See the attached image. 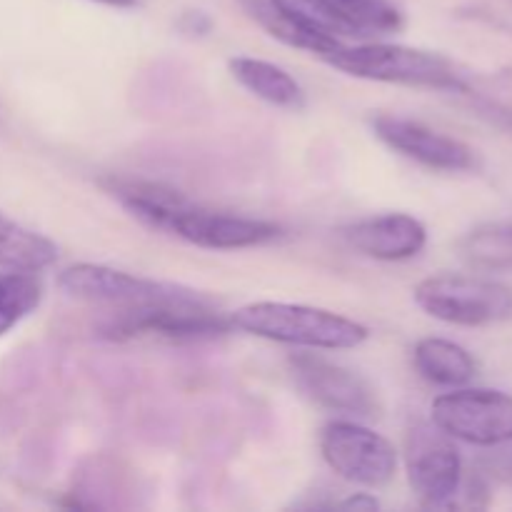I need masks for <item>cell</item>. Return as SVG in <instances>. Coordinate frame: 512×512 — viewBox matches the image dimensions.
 Instances as JSON below:
<instances>
[{"mask_svg":"<svg viewBox=\"0 0 512 512\" xmlns=\"http://www.w3.org/2000/svg\"><path fill=\"white\" fill-rule=\"evenodd\" d=\"M405 465L410 488L425 505H445L460 493L463 460L453 438L435 423L410 428L405 438Z\"/></svg>","mask_w":512,"mask_h":512,"instance_id":"7","label":"cell"},{"mask_svg":"<svg viewBox=\"0 0 512 512\" xmlns=\"http://www.w3.org/2000/svg\"><path fill=\"white\" fill-rule=\"evenodd\" d=\"M415 368L440 388H463L475 378V360L463 345L443 338H423L415 345Z\"/></svg>","mask_w":512,"mask_h":512,"instance_id":"14","label":"cell"},{"mask_svg":"<svg viewBox=\"0 0 512 512\" xmlns=\"http://www.w3.org/2000/svg\"><path fill=\"white\" fill-rule=\"evenodd\" d=\"M235 330L255 338L300 345L313 350H353L368 340L363 323L330 313L325 308L295 303H250L230 315Z\"/></svg>","mask_w":512,"mask_h":512,"instance_id":"1","label":"cell"},{"mask_svg":"<svg viewBox=\"0 0 512 512\" xmlns=\"http://www.w3.org/2000/svg\"><path fill=\"white\" fill-rule=\"evenodd\" d=\"M240 5H243L245 13H248L260 28H265L273 38L283 40V43L290 45V48L308 50V53L313 55H325L343 43V40L338 38L310 33V30L295 25L293 20H290L288 15L273 3V0H240Z\"/></svg>","mask_w":512,"mask_h":512,"instance_id":"17","label":"cell"},{"mask_svg":"<svg viewBox=\"0 0 512 512\" xmlns=\"http://www.w3.org/2000/svg\"><path fill=\"white\" fill-rule=\"evenodd\" d=\"M233 78L243 85L245 90L255 95V98L265 100V103L275 105V108L285 110H303L305 108V93L300 88L298 80L280 65L268 63L260 58H248V55H238L230 58L228 63Z\"/></svg>","mask_w":512,"mask_h":512,"instance_id":"13","label":"cell"},{"mask_svg":"<svg viewBox=\"0 0 512 512\" xmlns=\"http://www.w3.org/2000/svg\"><path fill=\"white\" fill-rule=\"evenodd\" d=\"M93 3L100 5H110V8H133L138 0H93Z\"/></svg>","mask_w":512,"mask_h":512,"instance_id":"23","label":"cell"},{"mask_svg":"<svg viewBox=\"0 0 512 512\" xmlns=\"http://www.w3.org/2000/svg\"><path fill=\"white\" fill-rule=\"evenodd\" d=\"M320 453L338 478L385 488L398 473V450L388 438L350 420H333L320 433Z\"/></svg>","mask_w":512,"mask_h":512,"instance_id":"5","label":"cell"},{"mask_svg":"<svg viewBox=\"0 0 512 512\" xmlns=\"http://www.w3.org/2000/svg\"><path fill=\"white\" fill-rule=\"evenodd\" d=\"M295 25L318 35H330V38H353V35H365L348 15L335 8L330 0H273Z\"/></svg>","mask_w":512,"mask_h":512,"instance_id":"18","label":"cell"},{"mask_svg":"<svg viewBox=\"0 0 512 512\" xmlns=\"http://www.w3.org/2000/svg\"><path fill=\"white\" fill-rule=\"evenodd\" d=\"M168 233L210 250H240L270 243L280 235V228L268 220L240 218V215L213 213L183 203L168 223Z\"/></svg>","mask_w":512,"mask_h":512,"instance_id":"10","label":"cell"},{"mask_svg":"<svg viewBox=\"0 0 512 512\" xmlns=\"http://www.w3.org/2000/svg\"><path fill=\"white\" fill-rule=\"evenodd\" d=\"M58 285L65 295L80 300H100V303L138 305L155 303V300H170L190 295L180 285L160 283V280L140 278V275L125 273V270L108 268L95 263H75L58 275Z\"/></svg>","mask_w":512,"mask_h":512,"instance_id":"8","label":"cell"},{"mask_svg":"<svg viewBox=\"0 0 512 512\" xmlns=\"http://www.w3.org/2000/svg\"><path fill=\"white\" fill-rule=\"evenodd\" d=\"M460 255L468 265L490 273H512V220L485 223L460 240Z\"/></svg>","mask_w":512,"mask_h":512,"instance_id":"16","label":"cell"},{"mask_svg":"<svg viewBox=\"0 0 512 512\" xmlns=\"http://www.w3.org/2000/svg\"><path fill=\"white\" fill-rule=\"evenodd\" d=\"M43 300V283L28 270L0 275V338L28 318Z\"/></svg>","mask_w":512,"mask_h":512,"instance_id":"19","label":"cell"},{"mask_svg":"<svg viewBox=\"0 0 512 512\" xmlns=\"http://www.w3.org/2000/svg\"><path fill=\"white\" fill-rule=\"evenodd\" d=\"M330 3L343 10L363 33H370V30L390 33V30L403 28V15L388 0H330Z\"/></svg>","mask_w":512,"mask_h":512,"instance_id":"20","label":"cell"},{"mask_svg":"<svg viewBox=\"0 0 512 512\" xmlns=\"http://www.w3.org/2000/svg\"><path fill=\"white\" fill-rule=\"evenodd\" d=\"M343 238L355 253L395 263V260L415 258L428 243V230L413 215L388 213L348 225Z\"/></svg>","mask_w":512,"mask_h":512,"instance_id":"12","label":"cell"},{"mask_svg":"<svg viewBox=\"0 0 512 512\" xmlns=\"http://www.w3.org/2000/svg\"><path fill=\"white\" fill-rule=\"evenodd\" d=\"M328 65L363 80L378 83L415 85V88L435 90H465L458 70L440 55L428 50L408 48V45L368 43L345 45L340 43L330 53L320 55Z\"/></svg>","mask_w":512,"mask_h":512,"instance_id":"2","label":"cell"},{"mask_svg":"<svg viewBox=\"0 0 512 512\" xmlns=\"http://www.w3.org/2000/svg\"><path fill=\"white\" fill-rule=\"evenodd\" d=\"M373 130L388 148L433 170H473L475 153L470 145L438 133L423 123L395 115H378Z\"/></svg>","mask_w":512,"mask_h":512,"instance_id":"11","label":"cell"},{"mask_svg":"<svg viewBox=\"0 0 512 512\" xmlns=\"http://www.w3.org/2000/svg\"><path fill=\"white\" fill-rule=\"evenodd\" d=\"M340 508L355 510V512H360V510H378L380 503L370 493H358V495H353V498L343 500V503H340Z\"/></svg>","mask_w":512,"mask_h":512,"instance_id":"22","label":"cell"},{"mask_svg":"<svg viewBox=\"0 0 512 512\" xmlns=\"http://www.w3.org/2000/svg\"><path fill=\"white\" fill-rule=\"evenodd\" d=\"M290 373L300 393L320 408L348 415H373V388L355 370L330 363L320 355L303 353L290 358Z\"/></svg>","mask_w":512,"mask_h":512,"instance_id":"9","label":"cell"},{"mask_svg":"<svg viewBox=\"0 0 512 512\" xmlns=\"http://www.w3.org/2000/svg\"><path fill=\"white\" fill-rule=\"evenodd\" d=\"M433 423L453 440L495 448L512 440V395L458 388L433 400Z\"/></svg>","mask_w":512,"mask_h":512,"instance_id":"6","label":"cell"},{"mask_svg":"<svg viewBox=\"0 0 512 512\" xmlns=\"http://www.w3.org/2000/svg\"><path fill=\"white\" fill-rule=\"evenodd\" d=\"M495 448H498L495 453L483 458V473L512 488V440L495 445Z\"/></svg>","mask_w":512,"mask_h":512,"instance_id":"21","label":"cell"},{"mask_svg":"<svg viewBox=\"0 0 512 512\" xmlns=\"http://www.w3.org/2000/svg\"><path fill=\"white\" fill-rule=\"evenodd\" d=\"M415 303L435 320L465 328L512 318V288L473 275H433L415 288Z\"/></svg>","mask_w":512,"mask_h":512,"instance_id":"3","label":"cell"},{"mask_svg":"<svg viewBox=\"0 0 512 512\" xmlns=\"http://www.w3.org/2000/svg\"><path fill=\"white\" fill-rule=\"evenodd\" d=\"M55 260L58 245L53 240L0 215V268L38 273L50 268Z\"/></svg>","mask_w":512,"mask_h":512,"instance_id":"15","label":"cell"},{"mask_svg":"<svg viewBox=\"0 0 512 512\" xmlns=\"http://www.w3.org/2000/svg\"><path fill=\"white\" fill-rule=\"evenodd\" d=\"M233 330L230 318L210 308L198 293L155 303L125 305L123 313L105 325L103 333L113 340L135 335H165L175 340H200Z\"/></svg>","mask_w":512,"mask_h":512,"instance_id":"4","label":"cell"}]
</instances>
